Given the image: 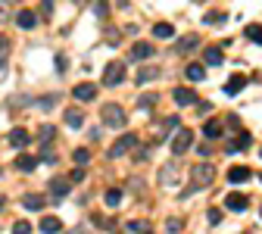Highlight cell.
<instances>
[{
	"label": "cell",
	"instance_id": "obj_1",
	"mask_svg": "<svg viewBox=\"0 0 262 234\" xmlns=\"http://www.w3.org/2000/svg\"><path fill=\"white\" fill-rule=\"evenodd\" d=\"M212 181H215V166L212 163H197L194 166V188L206 191V188H212Z\"/></svg>",
	"mask_w": 262,
	"mask_h": 234
},
{
	"label": "cell",
	"instance_id": "obj_2",
	"mask_svg": "<svg viewBox=\"0 0 262 234\" xmlns=\"http://www.w3.org/2000/svg\"><path fill=\"white\" fill-rule=\"evenodd\" d=\"M100 116H103V125H109V128H122V125L128 122V113L122 110L119 103H106Z\"/></svg>",
	"mask_w": 262,
	"mask_h": 234
},
{
	"label": "cell",
	"instance_id": "obj_3",
	"mask_svg": "<svg viewBox=\"0 0 262 234\" xmlns=\"http://www.w3.org/2000/svg\"><path fill=\"white\" fill-rule=\"evenodd\" d=\"M122 81H125V63H119V60L106 63V72H103V84H106V87H116V84H122Z\"/></svg>",
	"mask_w": 262,
	"mask_h": 234
},
{
	"label": "cell",
	"instance_id": "obj_4",
	"mask_svg": "<svg viewBox=\"0 0 262 234\" xmlns=\"http://www.w3.org/2000/svg\"><path fill=\"white\" fill-rule=\"evenodd\" d=\"M191 144H194V131H191V128H178L175 137H172V153H175V156L187 153V150H191Z\"/></svg>",
	"mask_w": 262,
	"mask_h": 234
},
{
	"label": "cell",
	"instance_id": "obj_5",
	"mask_svg": "<svg viewBox=\"0 0 262 234\" xmlns=\"http://www.w3.org/2000/svg\"><path fill=\"white\" fill-rule=\"evenodd\" d=\"M135 144H138V134H131V131H128V134H122V141H116V144L109 147V156H112V159H119L122 153H128L131 147H135Z\"/></svg>",
	"mask_w": 262,
	"mask_h": 234
},
{
	"label": "cell",
	"instance_id": "obj_6",
	"mask_svg": "<svg viewBox=\"0 0 262 234\" xmlns=\"http://www.w3.org/2000/svg\"><path fill=\"white\" fill-rule=\"evenodd\" d=\"M159 184H162V188H175V184H178V163L162 166V172H159Z\"/></svg>",
	"mask_w": 262,
	"mask_h": 234
},
{
	"label": "cell",
	"instance_id": "obj_7",
	"mask_svg": "<svg viewBox=\"0 0 262 234\" xmlns=\"http://www.w3.org/2000/svg\"><path fill=\"white\" fill-rule=\"evenodd\" d=\"M72 94L78 97V100H94V97H97V87L88 84V81H81V84H75V87H72Z\"/></svg>",
	"mask_w": 262,
	"mask_h": 234
},
{
	"label": "cell",
	"instance_id": "obj_8",
	"mask_svg": "<svg viewBox=\"0 0 262 234\" xmlns=\"http://www.w3.org/2000/svg\"><path fill=\"white\" fill-rule=\"evenodd\" d=\"M247 147H250V134L240 131V134H234V141H228V147H225V150H228V153H237V150H247Z\"/></svg>",
	"mask_w": 262,
	"mask_h": 234
},
{
	"label": "cell",
	"instance_id": "obj_9",
	"mask_svg": "<svg viewBox=\"0 0 262 234\" xmlns=\"http://www.w3.org/2000/svg\"><path fill=\"white\" fill-rule=\"evenodd\" d=\"M175 103L178 106H191V103H197V94L191 91V87H175Z\"/></svg>",
	"mask_w": 262,
	"mask_h": 234
},
{
	"label": "cell",
	"instance_id": "obj_10",
	"mask_svg": "<svg viewBox=\"0 0 262 234\" xmlns=\"http://www.w3.org/2000/svg\"><path fill=\"white\" fill-rule=\"evenodd\" d=\"M228 181H231V184H243V181H250V169H247V166H234V169L228 172Z\"/></svg>",
	"mask_w": 262,
	"mask_h": 234
},
{
	"label": "cell",
	"instance_id": "obj_11",
	"mask_svg": "<svg viewBox=\"0 0 262 234\" xmlns=\"http://www.w3.org/2000/svg\"><path fill=\"white\" fill-rule=\"evenodd\" d=\"M203 63H209V66H222V63H225L222 47H206V50H203Z\"/></svg>",
	"mask_w": 262,
	"mask_h": 234
},
{
	"label": "cell",
	"instance_id": "obj_12",
	"mask_svg": "<svg viewBox=\"0 0 262 234\" xmlns=\"http://www.w3.org/2000/svg\"><path fill=\"white\" fill-rule=\"evenodd\" d=\"M225 206L240 212V209H247V197H243V194H228V197H225Z\"/></svg>",
	"mask_w": 262,
	"mask_h": 234
},
{
	"label": "cell",
	"instance_id": "obj_13",
	"mask_svg": "<svg viewBox=\"0 0 262 234\" xmlns=\"http://www.w3.org/2000/svg\"><path fill=\"white\" fill-rule=\"evenodd\" d=\"M41 231L44 234H56V231H63V222L56 219V215H44V219H41Z\"/></svg>",
	"mask_w": 262,
	"mask_h": 234
},
{
	"label": "cell",
	"instance_id": "obj_14",
	"mask_svg": "<svg viewBox=\"0 0 262 234\" xmlns=\"http://www.w3.org/2000/svg\"><path fill=\"white\" fill-rule=\"evenodd\" d=\"M16 25H19V28H34V25H37V16H34L31 10H22V13L16 16Z\"/></svg>",
	"mask_w": 262,
	"mask_h": 234
},
{
	"label": "cell",
	"instance_id": "obj_15",
	"mask_svg": "<svg viewBox=\"0 0 262 234\" xmlns=\"http://www.w3.org/2000/svg\"><path fill=\"white\" fill-rule=\"evenodd\" d=\"M7 141H10V144H13V147H25V144H28V141H31V137H28V131H25V128H13V131H10V137H7Z\"/></svg>",
	"mask_w": 262,
	"mask_h": 234
},
{
	"label": "cell",
	"instance_id": "obj_16",
	"mask_svg": "<svg viewBox=\"0 0 262 234\" xmlns=\"http://www.w3.org/2000/svg\"><path fill=\"white\" fill-rule=\"evenodd\" d=\"M131 57H135V60H150V57H153V47L144 44V41H138L135 47H131Z\"/></svg>",
	"mask_w": 262,
	"mask_h": 234
},
{
	"label": "cell",
	"instance_id": "obj_17",
	"mask_svg": "<svg viewBox=\"0 0 262 234\" xmlns=\"http://www.w3.org/2000/svg\"><path fill=\"white\" fill-rule=\"evenodd\" d=\"M63 119H66L69 128H81V125H84V113H81V110H69Z\"/></svg>",
	"mask_w": 262,
	"mask_h": 234
},
{
	"label": "cell",
	"instance_id": "obj_18",
	"mask_svg": "<svg viewBox=\"0 0 262 234\" xmlns=\"http://www.w3.org/2000/svg\"><path fill=\"white\" fill-rule=\"evenodd\" d=\"M37 163H41V159H34V156H25V153H22V156L16 159V169H19V172H34Z\"/></svg>",
	"mask_w": 262,
	"mask_h": 234
},
{
	"label": "cell",
	"instance_id": "obj_19",
	"mask_svg": "<svg viewBox=\"0 0 262 234\" xmlns=\"http://www.w3.org/2000/svg\"><path fill=\"white\" fill-rule=\"evenodd\" d=\"M243 84H247V78H243L240 72H237V75H231V78H228V84H225V94H237Z\"/></svg>",
	"mask_w": 262,
	"mask_h": 234
},
{
	"label": "cell",
	"instance_id": "obj_20",
	"mask_svg": "<svg viewBox=\"0 0 262 234\" xmlns=\"http://www.w3.org/2000/svg\"><path fill=\"white\" fill-rule=\"evenodd\" d=\"M203 134L209 137V141H215V137L222 134V122H219V119H209V122L203 125Z\"/></svg>",
	"mask_w": 262,
	"mask_h": 234
},
{
	"label": "cell",
	"instance_id": "obj_21",
	"mask_svg": "<svg viewBox=\"0 0 262 234\" xmlns=\"http://www.w3.org/2000/svg\"><path fill=\"white\" fill-rule=\"evenodd\" d=\"M50 194L53 197H66L69 194V181H66V178H53V181H50Z\"/></svg>",
	"mask_w": 262,
	"mask_h": 234
},
{
	"label": "cell",
	"instance_id": "obj_22",
	"mask_svg": "<svg viewBox=\"0 0 262 234\" xmlns=\"http://www.w3.org/2000/svg\"><path fill=\"white\" fill-rule=\"evenodd\" d=\"M22 206H25V209H41V206H44V197H37V194H25V197H22Z\"/></svg>",
	"mask_w": 262,
	"mask_h": 234
},
{
	"label": "cell",
	"instance_id": "obj_23",
	"mask_svg": "<svg viewBox=\"0 0 262 234\" xmlns=\"http://www.w3.org/2000/svg\"><path fill=\"white\" fill-rule=\"evenodd\" d=\"M153 34H156V38H175V28L168 25V22H156L153 25Z\"/></svg>",
	"mask_w": 262,
	"mask_h": 234
},
{
	"label": "cell",
	"instance_id": "obj_24",
	"mask_svg": "<svg viewBox=\"0 0 262 234\" xmlns=\"http://www.w3.org/2000/svg\"><path fill=\"white\" fill-rule=\"evenodd\" d=\"M187 78H191V81H203V78H206V69H203V66H197V63H194V66H187Z\"/></svg>",
	"mask_w": 262,
	"mask_h": 234
},
{
	"label": "cell",
	"instance_id": "obj_25",
	"mask_svg": "<svg viewBox=\"0 0 262 234\" xmlns=\"http://www.w3.org/2000/svg\"><path fill=\"white\" fill-rule=\"evenodd\" d=\"M203 22H206V25H219V22H225V13H222V10H212V13L203 16Z\"/></svg>",
	"mask_w": 262,
	"mask_h": 234
},
{
	"label": "cell",
	"instance_id": "obj_26",
	"mask_svg": "<svg viewBox=\"0 0 262 234\" xmlns=\"http://www.w3.org/2000/svg\"><path fill=\"white\" fill-rule=\"evenodd\" d=\"M156 75H159V69H153V66L147 69V66H144V69L138 72V84H147V78H156Z\"/></svg>",
	"mask_w": 262,
	"mask_h": 234
},
{
	"label": "cell",
	"instance_id": "obj_27",
	"mask_svg": "<svg viewBox=\"0 0 262 234\" xmlns=\"http://www.w3.org/2000/svg\"><path fill=\"white\" fill-rule=\"evenodd\" d=\"M122 203V191L119 188H109L106 191V206H119Z\"/></svg>",
	"mask_w": 262,
	"mask_h": 234
},
{
	"label": "cell",
	"instance_id": "obj_28",
	"mask_svg": "<svg viewBox=\"0 0 262 234\" xmlns=\"http://www.w3.org/2000/svg\"><path fill=\"white\" fill-rule=\"evenodd\" d=\"M194 47H197V34H187V38H181V41H178V50H181V53L194 50Z\"/></svg>",
	"mask_w": 262,
	"mask_h": 234
},
{
	"label": "cell",
	"instance_id": "obj_29",
	"mask_svg": "<svg viewBox=\"0 0 262 234\" xmlns=\"http://www.w3.org/2000/svg\"><path fill=\"white\" fill-rule=\"evenodd\" d=\"M37 134H41L44 147H47V141H53V137H56V128H53V125H41V131H37Z\"/></svg>",
	"mask_w": 262,
	"mask_h": 234
},
{
	"label": "cell",
	"instance_id": "obj_30",
	"mask_svg": "<svg viewBox=\"0 0 262 234\" xmlns=\"http://www.w3.org/2000/svg\"><path fill=\"white\" fill-rule=\"evenodd\" d=\"M181 228H184V219H165V231L168 234H178Z\"/></svg>",
	"mask_w": 262,
	"mask_h": 234
},
{
	"label": "cell",
	"instance_id": "obj_31",
	"mask_svg": "<svg viewBox=\"0 0 262 234\" xmlns=\"http://www.w3.org/2000/svg\"><path fill=\"white\" fill-rule=\"evenodd\" d=\"M247 38L256 41V44H262V25H247Z\"/></svg>",
	"mask_w": 262,
	"mask_h": 234
},
{
	"label": "cell",
	"instance_id": "obj_32",
	"mask_svg": "<svg viewBox=\"0 0 262 234\" xmlns=\"http://www.w3.org/2000/svg\"><path fill=\"white\" fill-rule=\"evenodd\" d=\"M72 159H75V163H78V166H88V159H91V153H88V150L81 147V150H75V153H72Z\"/></svg>",
	"mask_w": 262,
	"mask_h": 234
},
{
	"label": "cell",
	"instance_id": "obj_33",
	"mask_svg": "<svg viewBox=\"0 0 262 234\" xmlns=\"http://www.w3.org/2000/svg\"><path fill=\"white\" fill-rule=\"evenodd\" d=\"M128 231H138V234H150L147 222H128Z\"/></svg>",
	"mask_w": 262,
	"mask_h": 234
},
{
	"label": "cell",
	"instance_id": "obj_34",
	"mask_svg": "<svg viewBox=\"0 0 262 234\" xmlns=\"http://www.w3.org/2000/svg\"><path fill=\"white\" fill-rule=\"evenodd\" d=\"M13 234H31V225H28L25 219H22V222H16V225H13Z\"/></svg>",
	"mask_w": 262,
	"mask_h": 234
},
{
	"label": "cell",
	"instance_id": "obj_35",
	"mask_svg": "<svg viewBox=\"0 0 262 234\" xmlns=\"http://www.w3.org/2000/svg\"><path fill=\"white\" fill-rule=\"evenodd\" d=\"M7 50H10V41H7V34H0V60H4Z\"/></svg>",
	"mask_w": 262,
	"mask_h": 234
},
{
	"label": "cell",
	"instance_id": "obj_36",
	"mask_svg": "<svg viewBox=\"0 0 262 234\" xmlns=\"http://www.w3.org/2000/svg\"><path fill=\"white\" fill-rule=\"evenodd\" d=\"M135 159H138V163H144V159H150V150H147V147H141V150L135 153Z\"/></svg>",
	"mask_w": 262,
	"mask_h": 234
},
{
	"label": "cell",
	"instance_id": "obj_37",
	"mask_svg": "<svg viewBox=\"0 0 262 234\" xmlns=\"http://www.w3.org/2000/svg\"><path fill=\"white\" fill-rule=\"evenodd\" d=\"M219 219H222V212H219V209H209V222H212V225H215V222H219Z\"/></svg>",
	"mask_w": 262,
	"mask_h": 234
},
{
	"label": "cell",
	"instance_id": "obj_38",
	"mask_svg": "<svg viewBox=\"0 0 262 234\" xmlns=\"http://www.w3.org/2000/svg\"><path fill=\"white\" fill-rule=\"evenodd\" d=\"M4 75H7V63H4V60H0V78H4Z\"/></svg>",
	"mask_w": 262,
	"mask_h": 234
},
{
	"label": "cell",
	"instance_id": "obj_39",
	"mask_svg": "<svg viewBox=\"0 0 262 234\" xmlns=\"http://www.w3.org/2000/svg\"><path fill=\"white\" fill-rule=\"evenodd\" d=\"M4 10H7V7H4V4H0V22H4V19H7V13H4Z\"/></svg>",
	"mask_w": 262,
	"mask_h": 234
},
{
	"label": "cell",
	"instance_id": "obj_40",
	"mask_svg": "<svg viewBox=\"0 0 262 234\" xmlns=\"http://www.w3.org/2000/svg\"><path fill=\"white\" fill-rule=\"evenodd\" d=\"M69 234H84V228H72V231H69Z\"/></svg>",
	"mask_w": 262,
	"mask_h": 234
},
{
	"label": "cell",
	"instance_id": "obj_41",
	"mask_svg": "<svg viewBox=\"0 0 262 234\" xmlns=\"http://www.w3.org/2000/svg\"><path fill=\"white\" fill-rule=\"evenodd\" d=\"M0 209H4V200H0Z\"/></svg>",
	"mask_w": 262,
	"mask_h": 234
},
{
	"label": "cell",
	"instance_id": "obj_42",
	"mask_svg": "<svg viewBox=\"0 0 262 234\" xmlns=\"http://www.w3.org/2000/svg\"><path fill=\"white\" fill-rule=\"evenodd\" d=\"M259 181H262V175H259Z\"/></svg>",
	"mask_w": 262,
	"mask_h": 234
}]
</instances>
